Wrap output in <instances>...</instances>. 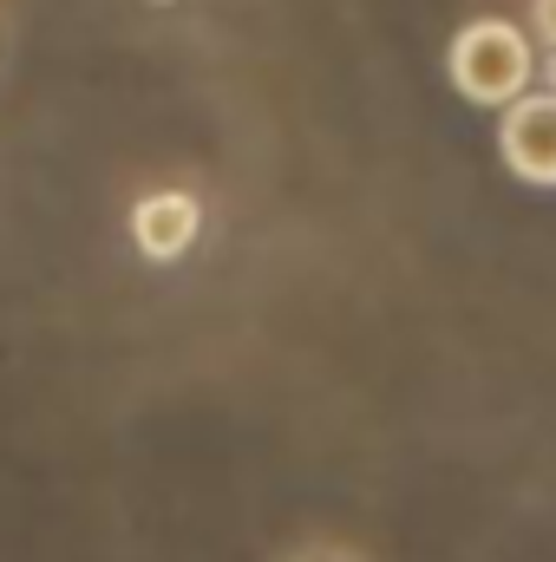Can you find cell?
Wrapping results in <instances>:
<instances>
[{"label":"cell","mask_w":556,"mask_h":562,"mask_svg":"<svg viewBox=\"0 0 556 562\" xmlns=\"http://www.w3.org/2000/svg\"><path fill=\"white\" fill-rule=\"evenodd\" d=\"M164 7H170V0H164Z\"/></svg>","instance_id":"6"},{"label":"cell","mask_w":556,"mask_h":562,"mask_svg":"<svg viewBox=\"0 0 556 562\" xmlns=\"http://www.w3.org/2000/svg\"><path fill=\"white\" fill-rule=\"evenodd\" d=\"M308 562H314V557H308Z\"/></svg>","instance_id":"7"},{"label":"cell","mask_w":556,"mask_h":562,"mask_svg":"<svg viewBox=\"0 0 556 562\" xmlns=\"http://www.w3.org/2000/svg\"><path fill=\"white\" fill-rule=\"evenodd\" d=\"M498 157L518 183L556 190V92H524L498 112Z\"/></svg>","instance_id":"2"},{"label":"cell","mask_w":556,"mask_h":562,"mask_svg":"<svg viewBox=\"0 0 556 562\" xmlns=\"http://www.w3.org/2000/svg\"><path fill=\"white\" fill-rule=\"evenodd\" d=\"M531 40L556 53V0H531Z\"/></svg>","instance_id":"4"},{"label":"cell","mask_w":556,"mask_h":562,"mask_svg":"<svg viewBox=\"0 0 556 562\" xmlns=\"http://www.w3.org/2000/svg\"><path fill=\"white\" fill-rule=\"evenodd\" d=\"M445 79H452V92H458L465 105L504 112L511 99L537 92V40H531L518 20H504V13H478V20H465V26L452 33V46H445Z\"/></svg>","instance_id":"1"},{"label":"cell","mask_w":556,"mask_h":562,"mask_svg":"<svg viewBox=\"0 0 556 562\" xmlns=\"http://www.w3.org/2000/svg\"><path fill=\"white\" fill-rule=\"evenodd\" d=\"M203 236V203L190 190H144L132 203V249L144 262H184Z\"/></svg>","instance_id":"3"},{"label":"cell","mask_w":556,"mask_h":562,"mask_svg":"<svg viewBox=\"0 0 556 562\" xmlns=\"http://www.w3.org/2000/svg\"><path fill=\"white\" fill-rule=\"evenodd\" d=\"M544 92H556V53H551V66H544Z\"/></svg>","instance_id":"5"}]
</instances>
